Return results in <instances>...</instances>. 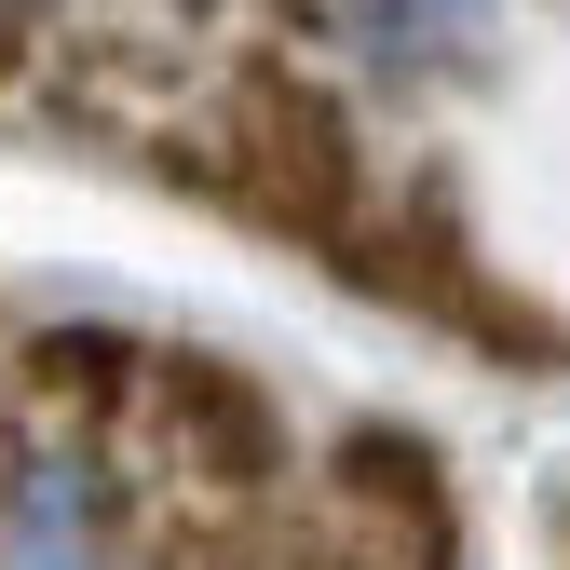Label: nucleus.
<instances>
[{"label": "nucleus", "mask_w": 570, "mask_h": 570, "mask_svg": "<svg viewBox=\"0 0 570 570\" xmlns=\"http://www.w3.org/2000/svg\"><path fill=\"white\" fill-rule=\"evenodd\" d=\"M475 14H489V0H353L367 55H394V68H407V55H435V41H462Z\"/></svg>", "instance_id": "obj_2"}, {"label": "nucleus", "mask_w": 570, "mask_h": 570, "mask_svg": "<svg viewBox=\"0 0 570 570\" xmlns=\"http://www.w3.org/2000/svg\"><path fill=\"white\" fill-rule=\"evenodd\" d=\"M96 462H68V449H41L14 489H0V557L14 570H96Z\"/></svg>", "instance_id": "obj_1"}]
</instances>
